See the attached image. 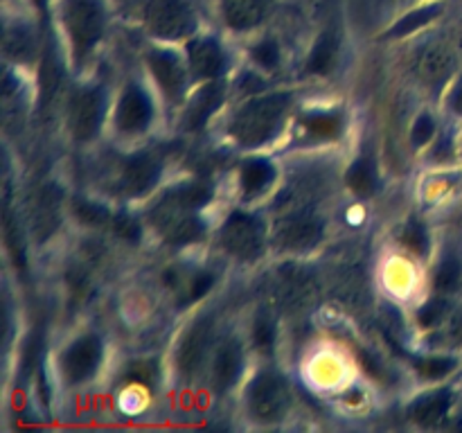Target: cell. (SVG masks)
Instances as JSON below:
<instances>
[{"instance_id": "1", "label": "cell", "mask_w": 462, "mask_h": 433, "mask_svg": "<svg viewBox=\"0 0 462 433\" xmlns=\"http://www.w3.org/2000/svg\"><path fill=\"white\" fill-rule=\"evenodd\" d=\"M287 106L289 95H266V97L253 99L235 115L230 134L244 147H257L273 138Z\"/></svg>"}, {"instance_id": "2", "label": "cell", "mask_w": 462, "mask_h": 433, "mask_svg": "<svg viewBox=\"0 0 462 433\" xmlns=\"http://www.w3.org/2000/svg\"><path fill=\"white\" fill-rule=\"evenodd\" d=\"M63 25L77 57H86L104 30V12L97 0H66Z\"/></svg>"}, {"instance_id": "3", "label": "cell", "mask_w": 462, "mask_h": 433, "mask_svg": "<svg viewBox=\"0 0 462 433\" xmlns=\"http://www.w3.org/2000/svg\"><path fill=\"white\" fill-rule=\"evenodd\" d=\"M248 410L257 422H278L289 410V386L273 373H262L248 391Z\"/></svg>"}, {"instance_id": "4", "label": "cell", "mask_w": 462, "mask_h": 433, "mask_svg": "<svg viewBox=\"0 0 462 433\" xmlns=\"http://www.w3.org/2000/svg\"><path fill=\"white\" fill-rule=\"evenodd\" d=\"M221 242L230 255L239 260H255L264 248V226L257 216L233 212L221 230Z\"/></svg>"}, {"instance_id": "5", "label": "cell", "mask_w": 462, "mask_h": 433, "mask_svg": "<svg viewBox=\"0 0 462 433\" xmlns=\"http://www.w3.org/2000/svg\"><path fill=\"white\" fill-rule=\"evenodd\" d=\"M147 25L161 39H180L194 30V14L188 0H152Z\"/></svg>"}, {"instance_id": "6", "label": "cell", "mask_w": 462, "mask_h": 433, "mask_svg": "<svg viewBox=\"0 0 462 433\" xmlns=\"http://www.w3.org/2000/svg\"><path fill=\"white\" fill-rule=\"evenodd\" d=\"M194 210H185V207L174 206L165 198L156 210L152 212L153 224L158 226L167 242L171 244H189L197 242L203 235V224L192 215Z\"/></svg>"}, {"instance_id": "7", "label": "cell", "mask_w": 462, "mask_h": 433, "mask_svg": "<svg viewBox=\"0 0 462 433\" xmlns=\"http://www.w3.org/2000/svg\"><path fill=\"white\" fill-rule=\"evenodd\" d=\"M104 115V99L99 90L84 88L72 97L70 113H68V124L70 134L77 140H90L99 131Z\"/></svg>"}, {"instance_id": "8", "label": "cell", "mask_w": 462, "mask_h": 433, "mask_svg": "<svg viewBox=\"0 0 462 433\" xmlns=\"http://www.w3.org/2000/svg\"><path fill=\"white\" fill-rule=\"evenodd\" d=\"M99 359H102V343L97 336H81L63 352L61 356V370L63 377L70 383L86 382L93 377L97 370Z\"/></svg>"}, {"instance_id": "9", "label": "cell", "mask_w": 462, "mask_h": 433, "mask_svg": "<svg viewBox=\"0 0 462 433\" xmlns=\"http://www.w3.org/2000/svg\"><path fill=\"white\" fill-rule=\"evenodd\" d=\"M152 113L153 108L149 95L138 86H131V88L125 90L120 104H117V129L125 131V134H140L152 122Z\"/></svg>"}, {"instance_id": "10", "label": "cell", "mask_w": 462, "mask_h": 433, "mask_svg": "<svg viewBox=\"0 0 462 433\" xmlns=\"http://www.w3.org/2000/svg\"><path fill=\"white\" fill-rule=\"evenodd\" d=\"M320 221L310 215H291L282 219L275 230V239L282 248L289 251H305L311 248L320 239Z\"/></svg>"}, {"instance_id": "11", "label": "cell", "mask_w": 462, "mask_h": 433, "mask_svg": "<svg viewBox=\"0 0 462 433\" xmlns=\"http://www.w3.org/2000/svg\"><path fill=\"white\" fill-rule=\"evenodd\" d=\"M149 68H152L158 86L165 90L167 97H179L185 86V70L180 59L167 50H153L149 54Z\"/></svg>"}, {"instance_id": "12", "label": "cell", "mask_w": 462, "mask_h": 433, "mask_svg": "<svg viewBox=\"0 0 462 433\" xmlns=\"http://www.w3.org/2000/svg\"><path fill=\"white\" fill-rule=\"evenodd\" d=\"M189 68H192L194 77L199 79H215L224 72L226 68V54L215 41L199 39L189 43Z\"/></svg>"}, {"instance_id": "13", "label": "cell", "mask_w": 462, "mask_h": 433, "mask_svg": "<svg viewBox=\"0 0 462 433\" xmlns=\"http://www.w3.org/2000/svg\"><path fill=\"white\" fill-rule=\"evenodd\" d=\"M242 373V347L237 341L228 338L217 347L215 361H212V383L217 391H228Z\"/></svg>"}, {"instance_id": "14", "label": "cell", "mask_w": 462, "mask_h": 433, "mask_svg": "<svg viewBox=\"0 0 462 433\" xmlns=\"http://www.w3.org/2000/svg\"><path fill=\"white\" fill-rule=\"evenodd\" d=\"M208 345H210V325L197 323L188 334L183 336L179 347V368L183 374H194L201 368L203 359H206Z\"/></svg>"}, {"instance_id": "15", "label": "cell", "mask_w": 462, "mask_h": 433, "mask_svg": "<svg viewBox=\"0 0 462 433\" xmlns=\"http://www.w3.org/2000/svg\"><path fill=\"white\" fill-rule=\"evenodd\" d=\"M156 180H158V165L156 161L149 156H134L125 162V167H122L120 183L126 194L138 197V194L149 192V189L156 185Z\"/></svg>"}, {"instance_id": "16", "label": "cell", "mask_w": 462, "mask_h": 433, "mask_svg": "<svg viewBox=\"0 0 462 433\" xmlns=\"http://www.w3.org/2000/svg\"><path fill=\"white\" fill-rule=\"evenodd\" d=\"M59 215V192L54 188H43L32 203V228L39 239H48L57 230L61 221Z\"/></svg>"}, {"instance_id": "17", "label": "cell", "mask_w": 462, "mask_h": 433, "mask_svg": "<svg viewBox=\"0 0 462 433\" xmlns=\"http://www.w3.org/2000/svg\"><path fill=\"white\" fill-rule=\"evenodd\" d=\"M224 102V86L212 81V84L203 86L189 102L188 113H185V126L188 129H201L206 122L215 115L217 108Z\"/></svg>"}, {"instance_id": "18", "label": "cell", "mask_w": 462, "mask_h": 433, "mask_svg": "<svg viewBox=\"0 0 462 433\" xmlns=\"http://www.w3.org/2000/svg\"><path fill=\"white\" fill-rule=\"evenodd\" d=\"M451 68H454V57L440 45H431V48L422 50L415 59V70L431 86L442 84L449 77Z\"/></svg>"}, {"instance_id": "19", "label": "cell", "mask_w": 462, "mask_h": 433, "mask_svg": "<svg viewBox=\"0 0 462 433\" xmlns=\"http://www.w3.org/2000/svg\"><path fill=\"white\" fill-rule=\"evenodd\" d=\"M451 406V392L438 391L431 395H422L418 401H413L409 409V418L420 427H438L445 419L447 410Z\"/></svg>"}, {"instance_id": "20", "label": "cell", "mask_w": 462, "mask_h": 433, "mask_svg": "<svg viewBox=\"0 0 462 433\" xmlns=\"http://www.w3.org/2000/svg\"><path fill=\"white\" fill-rule=\"evenodd\" d=\"M264 0H224V16L235 30H251L264 18Z\"/></svg>"}, {"instance_id": "21", "label": "cell", "mask_w": 462, "mask_h": 433, "mask_svg": "<svg viewBox=\"0 0 462 433\" xmlns=\"http://www.w3.org/2000/svg\"><path fill=\"white\" fill-rule=\"evenodd\" d=\"M338 59V41L334 34H323L319 39V43L311 50L310 63H307V70L316 72V75H328L334 66H337Z\"/></svg>"}, {"instance_id": "22", "label": "cell", "mask_w": 462, "mask_h": 433, "mask_svg": "<svg viewBox=\"0 0 462 433\" xmlns=\"http://www.w3.org/2000/svg\"><path fill=\"white\" fill-rule=\"evenodd\" d=\"M275 170L271 162L266 161H248L246 165L242 167V185L246 194H257L271 185L273 180Z\"/></svg>"}, {"instance_id": "23", "label": "cell", "mask_w": 462, "mask_h": 433, "mask_svg": "<svg viewBox=\"0 0 462 433\" xmlns=\"http://www.w3.org/2000/svg\"><path fill=\"white\" fill-rule=\"evenodd\" d=\"M5 52L16 61H30L34 57V36L25 27H12L5 34Z\"/></svg>"}, {"instance_id": "24", "label": "cell", "mask_w": 462, "mask_h": 433, "mask_svg": "<svg viewBox=\"0 0 462 433\" xmlns=\"http://www.w3.org/2000/svg\"><path fill=\"white\" fill-rule=\"evenodd\" d=\"M167 201L179 207H185V210H199V207H203L210 201V189L199 183L185 185V188H179L176 192H171L167 197Z\"/></svg>"}, {"instance_id": "25", "label": "cell", "mask_w": 462, "mask_h": 433, "mask_svg": "<svg viewBox=\"0 0 462 433\" xmlns=\"http://www.w3.org/2000/svg\"><path fill=\"white\" fill-rule=\"evenodd\" d=\"M305 129L319 138H337L343 129V120L337 113H311L305 117Z\"/></svg>"}, {"instance_id": "26", "label": "cell", "mask_w": 462, "mask_h": 433, "mask_svg": "<svg viewBox=\"0 0 462 433\" xmlns=\"http://www.w3.org/2000/svg\"><path fill=\"white\" fill-rule=\"evenodd\" d=\"M347 185L355 194L359 197H368V194L374 192V174L373 167L365 161H356L355 165L347 170Z\"/></svg>"}, {"instance_id": "27", "label": "cell", "mask_w": 462, "mask_h": 433, "mask_svg": "<svg viewBox=\"0 0 462 433\" xmlns=\"http://www.w3.org/2000/svg\"><path fill=\"white\" fill-rule=\"evenodd\" d=\"M72 212H75L77 219H79L81 224H86V226L113 224L111 212L104 210V207L97 206V203L84 201V198H75V201H72Z\"/></svg>"}, {"instance_id": "28", "label": "cell", "mask_w": 462, "mask_h": 433, "mask_svg": "<svg viewBox=\"0 0 462 433\" xmlns=\"http://www.w3.org/2000/svg\"><path fill=\"white\" fill-rule=\"evenodd\" d=\"M415 368L422 377L440 379L456 368V361L449 356H424V359L415 361Z\"/></svg>"}, {"instance_id": "29", "label": "cell", "mask_w": 462, "mask_h": 433, "mask_svg": "<svg viewBox=\"0 0 462 433\" xmlns=\"http://www.w3.org/2000/svg\"><path fill=\"white\" fill-rule=\"evenodd\" d=\"M5 242H7V248L12 251V257L18 269H25V248H23L21 242V230H18V224L9 212L5 215Z\"/></svg>"}, {"instance_id": "30", "label": "cell", "mask_w": 462, "mask_h": 433, "mask_svg": "<svg viewBox=\"0 0 462 433\" xmlns=\"http://www.w3.org/2000/svg\"><path fill=\"white\" fill-rule=\"evenodd\" d=\"M438 14V7H427V9H418V12L409 14L406 18H402L400 23H397L395 27H393L391 34L393 36H402V34H411V32H415L418 27H422L424 23L431 21L433 16Z\"/></svg>"}, {"instance_id": "31", "label": "cell", "mask_w": 462, "mask_h": 433, "mask_svg": "<svg viewBox=\"0 0 462 433\" xmlns=\"http://www.w3.org/2000/svg\"><path fill=\"white\" fill-rule=\"evenodd\" d=\"M458 278H460L458 262H456L454 257H447L436 273V287L440 289V291H451V289H456V284H458Z\"/></svg>"}, {"instance_id": "32", "label": "cell", "mask_w": 462, "mask_h": 433, "mask_svg": "<svg viewBox=\"0 0 462 433\" xmlns=\"http://www.w3.org/2000/svg\"><path fill=\"white\" fill-rule=\"evenodd\" d=\"M402 242H404L411 251L418 253V255H424V253H427L429 239H427V233H424V228L420 224L406 226L404 235H402Z\"/></svg>"}, {"instance_id": "33", "label": "cell", "mask_w": 462, "mask_h": 433, "mask_svg": "<svg viewBox=\"0 0 462 433\" xmlns=\"http://www.w3.org/2000/svg\"><path fill=\"white\" fill-rule=\"evenodd\" d=\"M433 134H436V122H433L431 115L424 113V115H420L418 120H415L411 140H413L415 147H424V144L433 138Z\"/></svg>"}, {"instance_id": "34", "label": "cell", "mask_w": 462, "mask_h": 433, "mask_svg": "<svg viewBox=\"0 0 462 433\" xmlns=\"http://www.w3.org/2000/svg\"><path fill=\"white\" fill-rule=\"evenodd\" d=\"M255 343L260 350L269 352L273 347V338H275V329H273V320L266 318V316H260L255 323Z\"/></svg>"}, {"instance_id": "35", "label": "cell", "mask_w": 462, "mask_h": 433, "mask_svg": "<svg viewBox=\"0 0 462 433\" xmlns=\"http://www.w3.org/2000/svg\"><path fill=\"white\" fill-rule=\"evenodd\" d=\"M253 59H255L260 66L273 68L278 63V45L273 41H262L253 48Z\"/></svg>"}, {"instance_id": "36", "label": "cell", "mask_w": 462, "mask_h": 433, "mask_svg": "<svg viewBox=\"0 0 462 433\" xmlns=\"http://www.w3.org/2000/svg\"><path fill=\"white\" fill-rule=\"evenodd\" d=\"M113 230H116L117 235H120V237H125V239H138V235H140V226L135 224L134 221V216H129V215H117V216H113Z\"/></svg>"}, {"instance_id": "37", "label": "cell", "mask_w": 462, "mask_h": 433, "mask_svg": "<svg viewBox=\"0 0 462 433\" xmlns=\"http://www.w3.org/2000/svg\"><path fill=\"white\" fill-rule=\"evenodd\" d=\"M212 287V275L208 273H199L197 278L189 282V300H197V298L206 296Z\"/></svg>"}, {"instance_id": "38", "label": "cell", "mask_w": 462, "mask_h": 433, "mask_svg": "<svg viewBox=\"0 0 462 433\" xmlns=\"http://www.w3.org/2000/svg\"><path fill=\"white\" fill-rule=\"evenodd\" d=\"M438 316H440V307H438V305H427L422 309V314H420V320H422L424 327H429V325L436 323Z\"/></svg>"}, {"instance_id": "39", "label": "cell", "mask_w": 462, "mask_h": 433, "mask_svg": "<svg viewBox=\"0 0 462 433\" xmlns=\"http://www.w3.org/2000/svg\"><path fill=\"white\" fill-rule=\"evenodd\" d=\"M451 102H454L456 111L462 113V86H458V90L454 93V99H451Z\"/></svg>"}, {"instance_id": "40", "label": "cell", "mask_w": 462, "mask_h": 433, "mask_svg": "<svg viewBox=\"0 0 462 433\" xmlns=\"http://www.w3.org/2000/svg\"><path fill=\"white\" fill-rule=\"evenodd\" d=\"M36 5H39V7H45V5H48V0H34Z\"/></svg>"}]
</instances>
